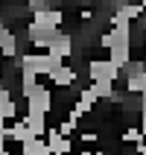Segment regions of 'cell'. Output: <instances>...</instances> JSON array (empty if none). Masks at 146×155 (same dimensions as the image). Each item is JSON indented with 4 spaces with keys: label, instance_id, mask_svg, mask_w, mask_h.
<instances>
[{
    "label": "cell",
    "instance_id": "1",
    "mask_svg": "<svg viewBox=\"0 0 146 155\" xmlns=\"http://www.w3.org/2000/svg\"><path fill=\"white\" fill-rule=\"evenodd\" d=\"M88 59L94 64H111L114 61V44H96V47H88Z\"/></svg>",
    "mask_w": 146,
    "mask_h": 155
},
{
    "label": "cell",
    "instance_id": "2",
    "mask_svg": "<svg viewBox=\"0 0 146 155\" xmlns=\"http://www.w3.org/2000/svg\"><path fill=\"white\" fill-rule=\"evenodd\" d=\"M6 103H12V111L18 114V120H29V114H32V103H29V97H26V94L15 97V100H6Z\"/></svg>",
    "mask_w": 146,
    "mask_h": 155
}]
</instances>
